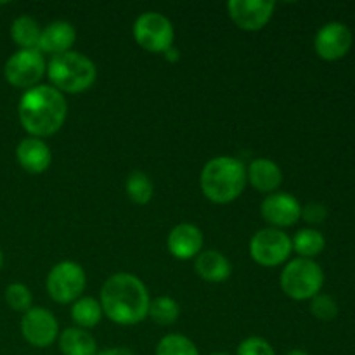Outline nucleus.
<instances>
[{
    "label": "nucleus",
    "mask_w": 355,
    "mask_h": 355,
    "mask_svg": "<svg viewBox=\"0 0 355 355\" xmlns=\"http://www.w3.org/2000/svg\"><path fill=\"white\" fill-rule=\"evenodd\" d=\"M101 307L110 321L120 326H134L149 314V291L137 276L116 272L101 288Z\"/></svg>",
    "instance_id": "1"
},
{
    "label": "nucleus",
    "mask_w": 355,
    "mask_h": 355,
    "mask_svg": "<svg viewBox=\"0 0 355 355\" xmlns=\"http://www.w3.org/2000/svg\"><path fill=\"white\" fill-rule=\"evenodd\" d=\"M17 116L30 137L44 139L58 134L68 116L66 97L52 85L24 90L17 104Z\"/></svg>",
    "instance_id": "2"
},
{
    "label": "nucleus",
    "mask_w": 355,
    "mask_h": 355,
    "mask_svg": "<svg viewBox=\"0 0 355 355\" xmlns=\"http://www.w3.org/2000/svg\"><path fill=\"white\" fill-rule=\"evenodd\" d=\"M246 166L232 156H217L203 166L200 175L201 193L215 205L238 200L246 187Z\"/></svg>",
    "instance_id": "3"
},
{
    "label": "nucleus",
    "mask_w": 355,
    "mask_h": 355,
    "mask_svg": "<svg viewBox=\"0 0 355 355\" xmlns=\"http://www.w3.org/2000/svg\"><path fill=\"white\" fill-rule=\"evenodd\" d=\"M45 73L52 87L61 94L85 92L97 80V68L92 59L73 51L52 55Z\"/></svg>",
    "instance_id": "4"
},
{
    "label": "nucleus",
    "mask_w": 355,
    "mask_h": 355,
    "mask_svg": "<svg viewBox=\"0 0 355 355\" xmlns=\"http://www.w3.org/2000/svg\"><path fill=\"white\" fill-rule=\"evenodd\" d=\"M281 290L291 300H312L321 293L324 272L321 266L311 259H295L286 263L281 272Z\"/></svg>",
    "instance_id": "5"
},
{
    "label": "nucleus",
    "mask_w": 355,
    "mask_h": 355,
    "mask_svg": "<svg viewBox=\"0 0 355 355\" xmlns=\"http://www.w3.org/2000/svg\"><path fill=\"white\" fill-rule=\"evenodd\" d=\"M87 284L85 270L73 260H62L55 263L47 274L45 288L47 295L55 304H73L83 293Z\"/></svg>",
    "instance_id": "6"
},
{
    "label": "nucleus",
    "mask_w": 355,
    "mask_h": 355,
    "mask_svg": "<svg viewBox=\"0 0 355 355\" xmlns=\"http://www.w3.org/2000/svg\"><path fill=\"white\" fill-rule=\"evenodd\" d=\"M132 33L139 47L148 52H155V54L166 52L170 47H173V40H175L172 21L156 10L142 12L135 19Z\"/></svg>",
    "instance_id": "7"
},
{
    "label": "nucleus",
    "mask_w": 355,
    "mask_h": 355,
    "mask_svg": "<svg viewBox=\"0 0 355 355\" xmlns=\"http://www.w3.org/2000/svg\"><path fill=\"white\" fill-rule=\"evenodd\" d=\"M45 71H47V64L42 52L37 49H19L7 59L3 66V76L7 83L23 90L40 85Z\"/></svg>",
    "instance_id": "8"
},
{
    "label": "nucleus",
    "mask_w": 355,
    "mask_h": 355,
    "mask_svg": "<svg viewBox=\"0 0 355 355\" xmlns=\"http://www.w3.org/2000/svg\"><path fill=\"white\" fill-rule=\"evenodd\" d=\"M291 252V238L281 229H260L250 241V257L262 267L281 266L290 259Z\"/></svg>",
    "instance_id": "9"
},
{
    "label": "nucleus",
    "mask_w": 355,
    "mask_h": 355,
    "mask_svg": "<svg viewBox=\"0 0 355 355\" xmlns=\"http://www.w3.org/2000/svg\"><path fill=\"white\" fill-rule=\"evenodd\" d=\"M21 335L31 347L47 349L58 340V319L47 309L31 307L21 319Z\"/></svg>",
    "instance_id": "10"
},
{
    "label": "nucleus",
    "mask_w": 355,
    "mask_h": 355,
    "mask_svg": "<svg viewBox=\"0 0 355 355\" xmlns=\"http://www.w3.org/2000/svg\"><path fill=\"white\" fill-rule=\"evenodd\" d=\"M352 31L340 21H331L319 28L314 38V49L324 61H340L352 49Z\"/></svg>",
    "instance_id": "11"
},
{
    "label": "nucleus",
    "mask_w": 355,
    "mask_h": 355,
    "mask_svg": "<svg viewBox=\"0 0 355 355\" xmlns=\"http://www.w3.org/2000/svg\"><path fill=\"white\" fill-rule=\"evenodd\" d=\"M276 3L270 0H229L227 14L245 31H259L272 17Z\"/></svg>",
    "instance_id": "12"
},
{
    "label": "nucleus",
    "mask_w": 355,
    "mask_h": 355,
    "mask_svg": "<svg viewBox=\"0 0 355 355\" xmlns=\"http://www.w3.org/2000/svg\"><path fill=\"white\" fill-rule=\"evenodd\" d=\"M263 220L274 229L291 227L302 218V205L288 193H272L266 196L260 207Z\"/></svg>",
    "instance_id": "13"
},
{
    "label": "nucleus",
    "mask_w": 355,
    "mask_h": 355,
    "mask_svg": "<svg viewBox=\"0 0 355 355\" xmlns=\"http://www.w3.org/2000/svg\"><path fill=\"white\" fill-rule=\"evenodd\" d=\"M203 232L198 225L182 222L170 231L166 246L172 257L179 260H191L203 252Z\"/></svg>",
    "instance_id": "14"
},
{
    "label": "nucleus",
    "mask_w": 355,
    "mask_h": 355,
    "mask_svg": "<svg viewBox=\"0 0 355 355\" xmlns=\"http://www.w3.org/2000/svg\"><path fill=\"white\" fill-rule=\"evenodd\" d=\"M16 159L24 172L38 175L51 166L52 153L42 139L26 137L17 144Z\"/></svg>",
    "instance_id": "15"
},
{
    "label": "nucleus",
    "mask_w": 355,
    "mask_h": 355,
    "mask_svg": "<svg viewBox=\"0 0 355 355\" xmlns=\"http://www.w3.org/2000/svg\"><path fill=\"white\" fill-rule=\"evenodd\" d=\"M76 40V30L68 21H54L47 26L42 28L38 51L49 52V54H64L71 51Z\"/></svg>",
    "instance_id": "16"
},
{
    "label": "nucleus",
    "mask_w": 355,
    "mask_h": 355,
    "mask_svg": "<svg viewBox=\"0 0 355 355\" xmlns=\"http://www.w3.org/2000/svg\"><path fill=\"white\" fill-rule=\"evenodd\" d=\"M246 180L260 193L272 194L283 184V172L272 159L259 158L250 163L246 170Z\"/></svg>",
    "instance_id": "17"
},
{
    "label": "nucleus",
    "mask_w": 355,
    "mask_h": 355,
    "mask_svg": "<svg viewBox=\"0 0 355 355\" xmlns=\"http://www.w3.org/2000/svg\"><path fill=\"white\" fill-rule=\"evenodd\" d=\"M194 270L198 276L208 283H224L231 277L232 267L225 255L217 250H205L196 257Z\"/></svg>",
    "instance_id": "18"
},
{
    "label": "nucleus",
    "mask_w": 355,
    "mask_h": 355,
    "mask_svg": "<svg viewBox=\"0 0 355 355\" xmlns=\"http://www.w3.org/2000/svg\"><path fill=\"white\" fill-rule=\"evenodd\" d=\"M59 350L62 355H96L97 342L87 329L75 326L59 335Z\"/></svg>",
    "instance_id": "19"
},
{
    "label": "nucleus",
    "mask_w": 355,
    "mask_h": 355,
    "mask_svg": "<svg viewBox=\"0 0 355 355\" xmlns=\"http://www.w3.org/2000/svg\"><path fill=\"white\" fill-rule=\"evenodd\" d=\"M42 28L31 16H19L10 24V38L19 49H37Z\"/></svg>",
    "instance_id": "20"
},
{
    "label": "nucleus",
    "mask_w": 355,
    "mask_h": 355,
    "mask_svg": "<svg viewBox=\"0 0 355 355\" xmlns=\"http://www.w3.org/2000/svg\"><path fill=\"white\" fill-rule=\"evenodd\" d=\"M71 319L76 328L90 329L99 324L101 319H103V307L96 298L80 297L71 305Z\"/></svg>",
    "instance_id": "21"
},
{
    "label": "nucleus",
    "mask_w": 355,
    "mask_h": 355,
    "mask_svg": "<svg viewBox=\"0 0 355 355\" xmlns=\"http://www.w3.org/2000/svg\"><path fill=\"white\" fill-rule=\"evenodd\" d=\"M291 246L295 252L300 255V259H314V257L321 255L322 250L326 248V239L321 231L312 227L300 229L291 239Z\"/></svg>",
    "instance_id": "22"
},
{
    "label": "nucleus",
    "mask_w": 355,
    "mask_h": 355,
    "mask_svg": "<svg viewBox=\"0 0 355 355\" xmlns=\"http://www.w3.org/2000/svg\"><path fill=\"white\" fill-rule=\"evenodd\" d=\"M125 191H127V196L130 198L132 203L135 205H148L153 200V193H155V187H153L151 179L146 175L141 170H135L130 175L127 177V182H125Z\"/></svg>",
    "instance_id": "23"
},
{
    "label": "nucleus",
    "mask_w": 355,
    "mask_h": 355,
    "mask_svg": "<svg viewBox=\"0 0 355 355\" xmlns=\"http://www.w3.org/2000/svg\"><path fill=\"white\" fill-rule=\"evenodd\" d=\"M149 318L159 326H170L179 319L180 307L172 297H158L149 304Z\"/></svg>",
    "instance_id": "24"
},
{
    "label": "nucleus",
    "mask_w": 355,
    "mask_h": 355,
    "mask_svg": "<svg viewBox=\"0 0 355 355\" xmlns=\"http://www.w3.org/2000/svg\"><path fill=\"white\" fill-rule=\"evenodd\" d=\"M156 355H200V352L187 336L172 333L159 340L156 345Z\"/></svg>",
    "instance_id": "25"
},
{
    "label": "nucleus",
    "mask_w": 355,
    "mask_h": 355,
    "mask_svg": "<svg viewBox=\"0 0 355 355\" xmlns=\"http://www.w3.org/2000/svg\"><path fill=\"white\" fill-rule=\"evenodd\" d=\"M6 302L12 311L16 312H28L33 304V297L26 284L12 283L6 288Z\"/></svg>",
    "instance_id": "26"
},
{
    "label": "nucleus",
    "mask_w": 355,
    "mask_h": 355,
    "mask_svg": "<svg viewBox=\"0 0 355 355\" xmlns=\"http://www.w3.org/2000/svg\"><path fill=\"white\" fill-rule=\"evenodd\" d=\"M311 312L319 321H333L338 315V304L329 295L319 293L311 300Z\"/></svg>",
    "instance_id": "27"
},
{
    "label": "nucleus",
    "mask_w": 355,
    "mask_h": 355,
    "mask_svg": "<svg viewBox=\"0 0 355 355\" xmlns=\"http://www.w3.org/2000/svg\"><path fill=\"white\" fill-rule=\"evenodd\" d=\"M238 355H276V352L267 340L260 336H250L239 343Z\"/></svg>",
    "instance_id": "28"
},
{
    "label": "nucleus",
    "mask_w": 355,
    "mask_h": 355,
    "mask_svg": "<svg viewBox=\"0 0 355 355\" xmlns=\"http://www.w3.org/2000/svg\"><path fill=\"white\" fill-rule=\"evenodd\" d=\"M302 218L309 225H321L328 218V208L319 201H311L305 207H302Z\"/></svg>",
    "instance_id": "29"
},
{
    "label": "nucleus",
    "mask_w": 355,
    "mask_h": 355,
    "mask_svg": "<svg viewBox=\"0 0 355 355\" xmlns=\"http://www.w3.org/2000/svg\"><path fill=\"white\" fill-rule=\"evenodd\" d=\"M96 355H135L132 350L128 349H123V347H114V349H107V350H103V352L96 354Z\"/></svg>",
    "instance_id": "30"
},
{
    "label": "nucleus",
    "mask_w": 355,
    "mask_h": 355,
    "mask_svg": "<svg viewBox=\"0 0 355 355\" xmlns=\"http://www.w3.org/2000/svg\"><path fill=\"white\" fill-rule=\"evenodd\" d=\"M163 54H165V58L168 59V61H172V62H175L177 59H179V51H177L175 47H170L168 51L163 52Z\"/></svg>",
    "instance_id": "31"
},
{
    "label": "nucleus",
    "mask_w": 355,
    "mask_h": 355,
    "mask_svg": "<svg viewBox=\"0 0 355 355\" xmlns=\"http://www.w3.org/2000/svg\"><path fill=\"white\" fill-rule=\"evenodd\" d=\"M286 355H309L305 350H300V349H295V350H290Z\"/></svg>",
    "instance_id": "32"
},
{
    "label": "nucleus",
    "mask_w": 355,
    "mask_h": 355,
    "mask_svg": "<svg viewBox=\"0 0 355 355\" xmlns=\"http://www.w3.org/2000/svg\"><path fill=\"white\" fill-rule=\"evenodd\" d=\"M2 266H3V253L2 250H0V269H2Z\"/></svg>",
    "instance_id": "33"
},
{
    "label": "nucleus",
    "mask_w": 355,
    "mask_h": 355,
    "mask_svg": "<svg viewBox=\"0 0 355 355\" xmlns=\"http://www.w3.org/2000/svg\"><path fill=\"white\" fill-rule=\"evenodd\" d=\"M210 355H231V354H227V352H214V354H210Z\"/></svg>",
    "instance_id": "34"
}]
</instances>
